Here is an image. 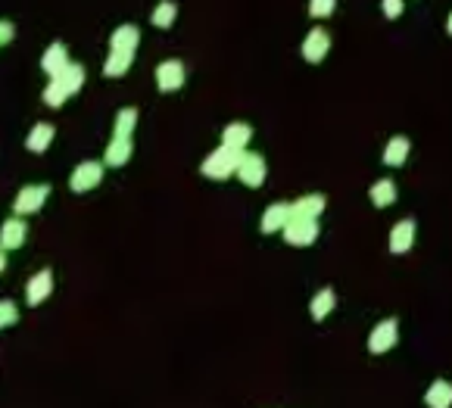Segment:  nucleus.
I'll return each instance as SVG.
<instances>
[{
  "mask_svg": "<svg viewBox=\"0 0 452 408\" xmlns=\"http://www.w3.org/2000/svg\"><path fill=\"white\" fill-rule=\"evenodd\" d=\"M243 153L247 150H240V147H228V143H222L218 150H212L210 156L203 159L200 171L206 178H212V181H225V178L237 175V165H240Z\"/></svg>",
  "mask_w": 452,
  "mask_h": 408,
  "instance_id": "f257e3e1",
  "label": "nucleus"
},
{
  "mask_svg": "<svg viewBox=\"0 0 452 408\" xmlns=\"http://www.w3.org/2000/svg\"><path fill=\"white\" fill-rule=\"evenodd\" d=\"M284 240L291 246H312L318 240V221L306 215H291V221L284 225Z\"/></svg>",
  "mask_w": 452,
  "mask_h": 408,
  "instance_id": "f03ea898",
  "label": "nucleus"
},
{
  "mask_svg": "<svg viewBox=\"0 0 452 408\" xmlns=\"http://www.w3.org/2000/svg\"><path fill=\"white\" fill-rule=\"evenodd\" d=\"M47 197H50L47 184H28V187H22V191L16 193V200H13L16 215H34L41 206L47 203Z\"/></svg>",
  "mask_w": 452,
  "mask_h": 408,
  "instance_id": "7ed1b4c3",
  "label": "nucleus"
},
{
  "mask_svg": "<svg viewBox=\"0 0 452 408\" xmlns=\"http://www.w3.org/2000/svg\"><path fill=\"white\" fill-rule=\"evenodd\" d=\"M103 165L106 163H78L72 171V178H69V187H72L75 193L94 191L97 184L103 181Z\"/></svg>",
  "mask_w": 452,
  "mask_h": 408,
  "instance_id": "20e7f679",
  "label": "nucleus"
},
{
  "mask_svg": "<svg viewBox=\"0 0 452 408\" xmlns=\"http://www.w3.org/2000/svg\"><path fill=\"white\" fill-rule=\"evenodd\" d=\"M396 337H399V324H396V318L381 321V324L372 331V337H368V349H372V355H384V352H390V349L396 346Z\"/></svg>",
  "mask_w": 452,
  "mask_h": 408,
  "instance_id": "39448f33",
  "label": "nucleus"
},
{
  "mask_svg": "<svg viewBox=\"0 0 452 408\" xmlns=\"http://www.w3.org/2000/svg\"><path fill=\"white\" fill-rule=\"evenodd\" d=\"M184 78H188V72H184V62L178 60H166L156 66V88L166 91V94L184 88Z\"/></svg>",
  "mask_w": 452,
  "mask_h": 408,
  "instance_id": "423d86ee",
  "label": "nucleus"
},
{
  "mask_svg": "<svg viewBox=\"0 0 452 408\" xmlns=\"http://www.w3.org/2000/svg\"><path fill=\"white\" fill-rule=\"evenodd\" d=\"M237 178L247 187H262L265 184V159L259 153H243L240 165H237Z\"/></svg>",
  "mask_w": 452,
  "mask_h": 408,
  "instance_id": "0eeeda50",
  "label": "nucleus"
},
{
  "mask_svg": "<svg viewBox=\"0 0 452 408\" xmlns=\"http://www.w3.org/2000/svg\"><path fill=\"white\" fill-rule=\"evenodd\" d=\"M328 50H331V38H328L324 28H312V32L303 38V60L306 62H321L324 56H328Z\"/></svg>",
  "mask_w": 452,
  "mask_h": 408,
  "instance_id": "6e6552de",
  "label": "nucleus"
},
{
  "mask_svg": "<svg viewBox=\"0 0 452 408\" xmlns=\"http://www.w3.org/2000/svg\"><path fill=\"white\" fill-rule=\"evenodd\" d=\"M50 293H54V272H50V268L38 272V274H34V278L25 284V300H28V306H41V302L47 300Z\"/></svg>",
  "mask_w": 452,
  "mask_h": 408,
  "instance_id": "1a4fd4ad",
  "label": "nucleus"
},
{
  "mask_svg": "<svg viewBox=\"0 0 452 408\" xmlns=\"http://www.w3.org/2000/svg\"><path fill=\"white\" fill-rule=\"evenodd\" d=\"M412 243H415V221L412 218H403L390 231V252L393 256H403V252L412 250Z\"/></svg>",
  "mask_w": 452,
  "mask_h": 408,
  "instance_id": "9d476101",
  "label": "nucleus"
},
{
  "mask_svg": "<svg viewBox=\"0 0 452 408\" xmlns=\"http://www.w3.org/2000/svg\"><path fill=\"white\" fill-rule=\"evenodd\" d=\"M291 215H293V206H287V203H271L269 209L262 212V225H259V231H262V234L284 231V225L291 221Z\"/></svg>",
  "mask_w": 452,
  "mask_h": 408,
  "instance_id": "9b49d317",
  "label": "nucleus"
},
{
  "mask_svg": "<svg viewBox=\"0 0 452 408\" xmlns=\"http://www.w3.org/2000/svg\"><path fill=\"white\" fill-rule=\"evenodd\" d=\"M131 153H135V143H131V137L115 134L113 141H109L106 153H103V163H106L109 169H119V165H125L131 159Z\"/></svg>",
  "mask_w": 452,
  "mask_h": 408,
  "instance_id": "f8f14e48",
  "label": "nucleus"
},
{
  "mask_svg": "<svg viewBox=\"0 0 452 408\" xmlns=\"http://www.w3.org/2000/svg\"><path fill=\"white\" fill-rule=\"evenodd\" d=\"M66 66H69V50H66V44H60V41L50 44V47L44 50V56H41V69H44L50 78L66 72Z\"/></svg>",
  "mask_w": 452,
  "mask_h": 408,
  "instance_id": "ddd939ff",
  "label": "nucleus"
},
{
  "mask_svg": "<svg viewBox=\"0 0 452 408\" xmlns=\"http://www.w3.org/2000/svg\"><path fill=\"white\" fill-rule=\"evenodd\" d=\"M25 234H28V225L22 221V218H7L3 228H0V246H3V252L19 250L22 240H25Z\"/></svg>",
  "mask_w": 452,
  "mask_h": 408,
  "instance_id": "4468645a",
  "label": "nucleus"
},
{
  "mask_svg": "<svg viewBox=\"0 0 452 408\" xmlns=\"http://www.w3.org/2000/svg\"><path fill=\"white\" fill-rule=\"evenodd\" d=\"M135 62V50H109L106 62H103V75L106 78H122Z\"/></svg>",
  "mask_w": 452,
  "mask_h": 408,
  "instance_id": "2eb2a0df",
  "label": "nucleus"
},
{
  "mask_svg": "<svg viewBox=\"0 0 452 408\" xmlns=\"http://www.w3.org/2000/svg\"><path fill=\"white\" fill-rule=\"evenodd\" d=\"M54 125H47V122H38L32 131H28V137H25V150L28 153H44L50 147V141H54Z\"/></svg>",
  "mask_w": 452,
  "mask_h": 408,
  "instance_id": "dca6fc26",
  "label": "nucleus"
},
{
  "mask_svg": "<svg viewBox=\"0 0 452 408\" xmlns=\"http://www.w3.org/2000/svg\"><path fill=\"white\" fill-rule=\"evenodd\" d=\"M334 306H337V293H334L331 287H321V290L312 296L309 312H312V318H315V321H324L328 315L334 312Z\"/></svg>",
  "mask_w": 452,
  "mask_h": 408,
  "instance_id": "f3484780",
  "label": "nucleus"
},
{
  "mask_svg": "<svg viewBox=\"0 0 452 408\" xmlns=\"http://www.w3.org/2000/svg\"><path fill=\"white\" fill-rule=\"evenodd\" d=\"M141 44V32L135 25H119L109 38V50H137Z\"/></svg>",
  "mask_w": 452,
  "mask_h": 408,
  "instance_id": "a211bd4d",
  "label": "nucleus"
},
{
  "mask_svg": "<svg viewBox=\"0 0 452 408\" xmlns=\"http://www.w3.org/2000/svg\"><path fill=\"white\" fill-rule=\"evenodd\" d=\"M368 197H372V203L378 206V209H387V206L396 203V184H393L390 178H381V181L372 184Z\"/></svg>",
  "mask_w": 452,
  "mask_h": 408,
  "instance_id": "6ab92c4d",
  "label": "nucleus"
},
{
  "mask_svg": "<svg viewBox=\"0 0 452 408\" xmlns=\"http://www.w3.org/2000/svg\"><path fill=\"white\" fill-rule=\"evenodd\" d=\"M425 402L431 408H449L452 405V383L449 381H433L425 393Z\"/></svg>",
  "mask_w": 452,
  "mask_h": 408,
  "instance_id": "aec40b11",
  "label": "nucleus"
},
{
  "mask_svg": "<svg viewBox=\"0 0 452 408\" xmlns=\"http://www.w3.org/2000/svg\"><path fill=\"white\" fill-rule=\"evenodd\" d=\"M409 150H412L409 137H390V143L384 147V163L396 169V165H403L409 159Z\"/></svg>",
  "mask_w": 452,
  "mask_h": 408,
  "instance_id": "412c9836",
  "label": "nucleus"
},
{
  "mask_svg": "<svg viewBox=\"0 0 452 408\" xmlns=\"http://www.w3.org/2000/svg\"><path fill=\"white\" fill-rule=\"evenodd\" d=\"M250 137H253V128L247 122H231L228 128L222 131V143H228V147H247L250 143Z\"/></svg>",
  "mask_w": 452,
  "mask_h": 408,
  "instance_id": "4be33fe9",
  "label": "nucleus"
},
{
  "mask_svg": "<svg viewBox=\"0 0 452 408\" xmlns=\"http://www.w3.org/2000/svg\"><path fill=\"white\" fill-rule=\"evenodd\" d=\"M324 212V197L321 193H309V197H300L293 203V215H306V218H318Z\"/></svg>",
  "mask_w": 452,
  "mask_h": 408,
  "instance_id": "5701e85b",
  "label": "nucleus"
},
{
  "mask_svg": "<svg viewBox=\"0 0 452 408\" xmlns=\"http://www.w3.org/2000/svg\"><path fill=\"white\" fill-rule=\"evenodd\" d=\"M56 78L63 82V88H66L69 94H78L81 84H84V66H78V62H69L66 72H60Z\"/></svg>",
  "mask_w": 452,
  "mask_h": 408,
  "instance_id": "b1692460",
  "label": "nucleus"
},
{
  "mask_svg": "<svg viewBox=\"0 0 452 408\" xmlns=\"http://www.w3.org/2000/svg\"><path fill=\"white\" fill-rule=\"evenodd\" d=\"M175 16H178V7H175V3H172V0H162L159 7L153 10L150 22H153L156 28H162V32H166V28H172V25H175Z\"/></svg>",
  "mask_w": 452,
  "mask_h": 408,
  "instance_id": "393cba45",
  "label": "nucleus"
},
{
  "mask_svg": "<svg viewBox=\"0 0 452 408\" xmlns=\"http://www.w3.org/2000/svg\"><path fill=\"white\" fill-rule=\"evenodd\" d=\"M69 97H72V94H69V91L63 88L60 78H50V84L44 88V103H47V106H54V109H60L63 103L69 100Z\"/></svg>",
  "mask_w": 452,
  "mask_h": 408,
  "instance_id": "a878e982",
  "label": "nucleus"
},
{
  "mask_svg": "<svg viewBox=\"0 0 452 408\" xmlns=\"http://www.w3.org/2000/svg\"><path fill=\"white\" fill-rule=\"evenodd\" d=\"M137 125V109H119V116H115V134L122 137H131V131H135Z\"/></svg>",
  "mask_w": 452,
  "mask_h": 408,
  "instance_id": "bb28decb",
  "label": "nucleus"
},
{
  "mask_svg": "<svg viewBox=\"0 0 452 408\" xmlns=\"http://www.w3.org/2000/svg\"><path fill=\"white\" fill-rule=\"evenodd\" d=\"M334 10H337V0H309V16H315V19L331 16Z\"/></svg>",
  "mask_w": 452,
  "mask_h": 408,
  "instance_id": "cd10ccee",
  "label": "nucleus"
},
{
  "mask_svg": "<svg viewBox=\"0 0 452 408\" xmlns=\"http://www.w3.org/2000/svg\"><path fill=\"white\" fill-rule=\"evenodd\" d=\"M16 321H19V309H16V302L3 300V302H0V324H3V327H13Z\"/></svg>",
  "mask_w": 452,
  "mask_h": 408,
  "instance_id": "c85d7f7f",
  "label": "nucleus"
},
{
  "mask_svg": "<svg viewBox=\"0 0 452 408\" xmlns=\"http://www.w3.org/2000/svg\"><path fill=\"white\" fill-rule=\"evenodd\" d=\"M381 10H384L387 19H399V13H403V0H384Z\"/></svg>",
  "mask_w": 452,
  "mask_h": 408,
  "instance_id": "c756f323",
  "label": "nucleus"
},
{
  "mask_svg": "<svg viewBox=\"0 0 452 408\" xmlns=\"http://www.w3.org/2000/svg\"><path fill=\"white\" fill-rule=\"evenodd\" d=\"M0 41L3 44L13 41V25H10V22H3V28H0Z\"/></svg>",
  "mask_w": 452,
  "mask_h": 408,
  "instance_id": "7c9ffc66",
  "label": "nucleus"
},
{
  "mask_svg": "<svg viewBox=\"0 0 452 408\" xmlns=\"http://www.w3.org/2000/svg\"><path fill=\"white\" fill-rule=\"evenodd\" d=\"M446 32L452 34V13H449V19H446Z\"/></svg>",
  "mask_w": 452,
  "mask_h": 408,
  "instance_id": "2f4dec72",
  "label": "nucleus"
}]
</instances>
